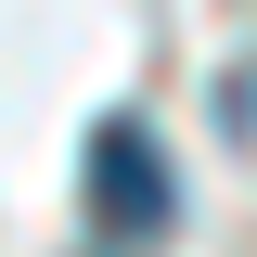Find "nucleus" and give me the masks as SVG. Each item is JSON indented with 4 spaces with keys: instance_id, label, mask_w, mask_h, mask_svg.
<instances>
[{
    "instance_id": "nucleus-1",
    "label": "nucleus",
    "mask_w": 257,
    "mask_h": 257,
    "mask_svg": "<svg viewBox=\"0 0 257 257\" xmlns=\"http://www.w3.org/2000/svg\"><path fill=\"white\" fill-rule=\"evenodd\" d=\"M77 180H90L103 244H167V231H180V167H167V142H155L142 116H103Z\"/></svg>"
}]
</instances>
